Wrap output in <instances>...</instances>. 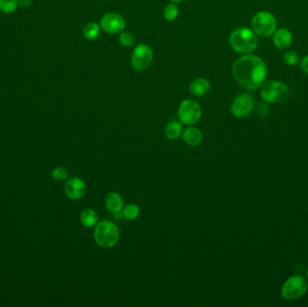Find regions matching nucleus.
Returning <instances> with one entry per match:
<instances>
[{
    "label": "nucleus",
    "mask_w": 308,
    "mask_h": 307,
    "mask_svg": "<svg viewBox=\"0 0 308 307\" xmlns=\"http://www.w3.org/2000/svg\"><path fill=\"white\" fill-rule=\"evenodd\" d=\"M254 98L252 94L243 93L237 95L231 105V111L235 117L243 118L248 117L254 108Z\"/></svg>",
    "instance_id": "9"
},
{
    "label": "nucleus",
    "mask_w": 308,
    "mask_h": 307,
    "mask_svg": "<svg viewBox=\"0 0 308 307\" xmlns=\"http://www.w3.org/2000/svg\"><path fill=\"white\" fill-rule=\"evenodd\" d=\"M153 59V51L146 44H138L132 52V66L134 70L143 71L150 67Z\"/></svg>",
    "instance_id": "8"
},
{
    "label": "nucleus",
    "mask_w": 308,
    "mask_h": 307,
    "mask_svg": "<svg viewBox=\"0 0 308 307\" xmlns=\"http://www.w3.org/2000/svg\"><path fill=\"white\" fill-rule=\"evenodd\" d=\"M119 42L125 47H131L136 43V37L130 32H123L119 36Z\"/></svg>",
    "instance_id": "23"
},
{
    "label": "nucleus",
    "mask_w": 308,
    "mask_h": 307,
    "mask_svg": "<svg viewBox=\"0 0 308 307\" xmlns=\"http://www.w3.org/2000/svg\"><path fill=\"white\" fill-rule=\"evenodd\" d=\"M182 138L187 145L192 147L198 146L203 142V133L199 129L189 125L184 130Z\"/></svg>",
    "instance_id": "13"
},
{
    "label": "nucleus",
    "mask_w": 308,
    "mask_h": 307,
    "mask_svg": "<svg viewBox=\"0 0 308 307\" xmlns=\"http://www.w3.org/2000/svg\"><path fill=\"white\" fill-rule=\"evenodd\" d=\"M32 5V0H18V6L21 8L26 9L31 7Z\"/></svg>",
    "instance_id": "26"
},
{
    "label": "nucleus",
    "mask_w": 308,
    "mask_h": 307,
    "mask_svg": "<svg viewBox=\"0 0 308 307\" xmlns=\"http://www.w3.org/2000/svg\"><path fill=\"white\" fill-rule=\"evenodd\" d=\"M233 74L242 88L255 90L264 84L268 67L262 59L255 55H244L233 65Z\"/></svg>",
    "instance_id": "1"
},
{
    "label": "nucleus",
    "mask_w": 308,
    "mask_h": 307,
    "mask_svg": "<svg viewBox=\"0 0 308 307\" xmlns=\"http://www.w3.org/2000/svg\"><path fill=\"white\" fill-rule=\"evenodd\" d=\"M183 125L178 121L169 122L165 127V136L169 140L179 139L183 133Z\"/></svg>",
    "instance_id": "17"
},
{
    "label": "nucleus",
    "mask_w": 308,
    "mask_h": 307,
    "mask_svg": "<svg viewBox=\"0 0 308 307\" xmlns=\"http://www.w3.org/2000/svg\"><path fill=\"white\" fill-rule=\"evenodd\" d=\"M202 117L201 106L192 99H186L181 102L178 110V117L180 123L185 125H193L200 120Z\"/></svg>",
    "instance_id": "7"
},
{
    "label": "nucleus",
    "mask_w": 308,
    "mask_h": 307,
    "mask_svg": "<svg viewBox=\"0 0 308 307\" xmlns=\"http://www.w3.org/2000/svg\"><path fill=\"white\" fill-rule=\"evenodd\" d=\"M261 98L266 103H282L290 97V88L279 81H270L261 88Z\"/></svg>",
    "instance_id": "4"
},
{
    "label": "nucleus",
    "mask_w": 308,
    "mask_h": 307,
    "mask_svg": "<svg viewBox=\"0 0 308 307\" xmlns=\"http://www.w3.org/2000/svg\"><path fill=\"white\" fill-rule=\"evenodd\" d=\"M173 3H180V2H182L183 0H171Z\"/></svg>",
    "instance_id": "27"
},
{
    "label": "nucleus",
    "mask_w": 308,
    "mask_h": 307,
    "mask_svg": "<svg viewBox=\"0 0 308 307\" xmlns=\"http://www.w3.org/2000/svg\"><path fill=\"white\" fill-rule=\"evenodd\" d=\"M163 15L167 21H174L179 15V8L175 4H169L166 6Z\"/></svg>",
    "instance_id": "21"
},
{
    "label": "nucleus",
    "mask_w": 308,
    "mask_h": 307,
    "mask_svg": "<svg viewBox=\"0 0 308 307\" xmlns=\"http://www.w3.org/2000/svg\"><path fill=\"white\" fill-rule=\"evenodd\" d=\"M210 82L204 78H198L191 82L189 86V91L195 97H203L209 91Z\"/></svg>",
    "instance_id": "15"
},
{
    "label": "nucleus",
    "mask_w": 308,
    "mask_h": 307,
    "mask_svg": "<svg viewBox=\"0 0 308 307\" xmlns=\"http://www.w3.org/2000/svg\"><path fill=\"white\" fill-rule=\"evenodd\" d=\"M300 68L303 72L308 75V54L302 59L300 63Z\"/></svg>",
    "instance_id": "25"
},
{
    "label": "nucleus",
    "mask_w": 308,
    "mask_h": 307,
    "mask_svg": "<svg viewBox=\"0 0 308 307\" xmlns=\"http://www.w3.org/2000/svg\"><path fill=\"white\" fill-rule=\"evenodd\" d=\"M100 27L110 34L121 33L125 28V20L118 13H107L101 18Z\"/></svg>",
    "instance_id": "10"
},
{
    "label": "nucleus",
    "mask_w": 308,
    "mask_h": 307,
    "mask_svg": "<svg viewBox=\"0 0 308 307\" xmlns=\"http://www.w3.org/2000/svg\"><path fill=\"white\" fill-rule=\"evenodd\" d=\"M252 28L260 36H271L277 30V20L270 12H259L253 16Z\"/></svg>",
    "instance_id": "5"
},
{
    "label": "nucleus",
    "mask_w": 308,
    "mask_h": 307,
    "mask_svg": "<svg viewBox=\"0 0 308 307\" xmlns=\"http://www.w3.org/2000/svg\"><path fill=\"white\" fill-rule=\"evenodd\" d=\"M65 194L71 200L81 199L86 193V184L79 177H72L65 184Z\"/></svg>",
    "instance_id": "11"
},
{
    "label": "nucleus",
    "mask_w": 308,
    "mask_h": 307,
    "mask_svg": "<svg viewBox=\"0 0 308 307\" xmlns=\"http://www.w3.org/2000/svg\"><path fill=\"white\" fill-rule=\"evenodd\" d=\"M293 42L292 33H290V30L286 28H279L276 30L275 33H273V43L276 47L279 49H286L290 47Z\"/></svg>",
    "instance_id": "12"
},
{
    "label": "nucleus",
    "mask_w": 308,
    "mask_h": 307,
    "mask_svg": "<svg viewBox=\"0 0 308 307\" xmlns=\"http://www.w3.org/2000/svg\"><path fill=\"white\" fill-rule=\"evenodd\" d=\"M229 43L232 49L236 52L249 54L256 49L258 37L253 30L247 27H241L232 33Z\"/></svg>",
    "instance_id": "3"
},
{
    "label": "nucleus",
    "mask_w": 308,
    "mask_h": 307,
    "mask_svg": "<svg viewBox=\"0 0 308 307\" xmlns=\"http://www.w3.org/2000/svg\"><path fill=\"white\" fill-rule=\"evenodd\" d=\"M81 223L86 228H92L97 225L99 223V216L95 210L90 208H86L81 212L80 216Z\"/></svg>",
    "instance_id": "16"
},
{
    "label": "nucleus",
    "mask_w": 308,
    "mask_h": 307,
    "mask_svg": "<svg viewBox=\"0 0 308 307\" xmlns=\"http://www.w3.org/2000/svg\"><path fill=\"white\" fill-rule=\"evenodd\" d=\"M105 205L107 210L112 214H118L124 208V201L121 195L117 192H110L106 196Z\"/></svg>",
    "instance_id": "14"
},
{
    "label": "nucleus",
    "mask_w": 308,
    "mask_h": 307,
    "mask_svg": "<svg viewBox=\"0 0 308 307\" xmlns=\"http://www.w3.org/2000/svg\"><path fill=\"white\" fill-rule=\"evenodd\" d=\"M307 291V282L300 275H294L287 278L282 285L281 295L286 300H296L304 296Z\"/></svg>",
    "instance_id": "6"
},
{
    "label": "nucleus",
    "mask_w": 308,
    "mask_h": 307,
    "mask_svg": "<svg viewBox=\"0 0 308 307\" xmlns=\"http://www.w3.org/2000/svg\"><path fill=\"white\" fill-rule=\"evenodd\" d=\"M284 59V62L286 63V65L292 67L297 65L300 61L299 58V55L297 54L296 51H286V53L283 56Z\"/></svg>",
    "instance_id": "22"
},
{
    "label": "nucleus",
    "mask_w": 308,
    "mask_h": 307,
    "mask_svg": "<svg viewBox=\"0 0 308 307\" xmlns=\"http://www.w3.org/2000/svg\"><path fill=\"white\" fill-rule=\"evenodd\" d=\"M51 176L56 181H63L68 178L69 172L67 170V168H63V167H57V168H53V170L51 172Z\"/></svg>",
    "instance_id": "24"
},
{
    "label": "nucleus",
    "mask_w": 308,
    "mask_h": 307,
    "mask_svg": "<svg viewBox=\"0 0 308 307\" xmlns=\"http://www.w3.org/2000/svg\"><path fill=\"white\" fill-rule=\"evenodd\" d=\"M122 215L129 221L136 220L140 216V208L136 204H128L122 210Z\"/></svg>",
    "instance_id": "18"
},
{
    "label": "nucleus",
    "mask_w": 308,
    "mask_h": 307,
    "mask_svg": "<svg viewBox=\"0 0 308 307\" xmlns=\"http://www.w3.org/2000/svg\"><path fill=\"white\" fill-rule=\"evenodd\" d=\"M94 240L99 247L111 249L118 244L120 239V231L116 223L109 220H102L94 227Z\"/></svg>",
    "instance_id": "2"
},
{
    "label": "nucleus",
    "mask_w": 308,
    "mask_h": 307,
    "mask_svg": "<svg viewBox=\"0 0 308 307\" xmlns=\"http://www.w3.org/2000/svg\"><path fill=\"white\" fill-rule=\"evenodd\" d=\"M18 7V0H0V11L12 14Z\"/></svg>",
    "instance_id": "20"
},
{
    "label": "nucleus",
    "mask_w": 308,
    "mask_h": 307,
    "mask_svg": "<svg viewBox=\"0 0 308 307\" xmlns=\"http://www.w3.org/2000/svg\"><path fill=\"white\" fill-rule=\"evenodd\" d=\"M305 274H306V278H307L308 279V267L307 270H306V272H305Z\"/></svg>",
    "instance_id": "28"
},
{
    "label": "nucleus",
    "mask_w": 308,
    "mask_h": 307,
    "mask_svg": "<svg viewBox=\"0 0 308 307\" xmlns=\"http://www.w3.org/2000/svg\"><path fill=\"white\" fill-rule=\"evenodd\" d=\"M100 28L95 23H88L83 29V34L88 40H95L99 35Z\"/></svg>",
    "instance_id": "19"
}]
</instances>
